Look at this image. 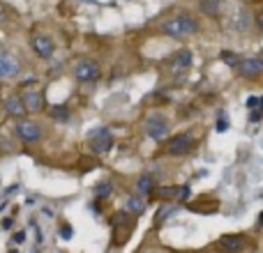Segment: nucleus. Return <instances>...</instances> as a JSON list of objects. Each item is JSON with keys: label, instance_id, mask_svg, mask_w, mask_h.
<instances>
[{"label": "nucleus", "instance_id": "28", "mask_svg": "<svg viewBox=\"0 0 263 253\" xmlns=\"http://www.w3.org/2000/svg\"><path fill=\"white\" fill-rule=\"evenodd\" d=\"M5 16H7V7H5V5L0 3V23L5 21Z\"/></svg>", "mask_w": 263, "mask_h": 253}, {"label": "nucleus", "instance_id": "2", "mask_svg": "<svg viewBox=\"0 0 263 253\" xmlns=\"http://www.w3.org/2000/svg\"><path fill=\"white\" fill-rule=\"evenodd\" d=\"M168 131H171V124H168V120L164 118L162 113H150L148 118H145V134L153 140L166 138Z\"/></svg>", "mask_w": 263, "mask_h": 253}, {"label": "nucleus", "instance_id": "23", "mask_svg": "<svg viewBox=\"0 0 263 253\" xmlns=\"http://www.w3.org/2000/svg\"><path fill=\"white\" fill-rule=\"evenodd\" d=\"M261 104H263V101H261V97H250V99H247V106H250L252 111H256Z\"/></svg>", "mask_w": 263, "mask_h": 253}, {"label": "nucleus", "instance_id": "21", "mask_svg": "<svg viewBox=\"0 0 263 253\" xmlns=\"http://www.w3.org/2000/svg\"><path fill=\"white\" fill-rule=\"evenodd\" d=\"M215 129H217L219 134H224V131L229 129V118L224 113H219V120H217V126H215Z\"/></svg>", "mask_w": 263, "mask_h": 253}, {"label": "nucleus", "instance_id": "19", "mask_svg": "<svg viewBox=\"0 0 263 253\" xmlns=\"http://www.w3.org/2000/svg\"><path fill=\"white\" fill-rule=\"evenodd\" d=\"M111 194V182H102V184L95 186V196L97 198H104V196Z\"/></svg>", "mask_w": 263, "mask_h": 253}, {"label": "nucleus", "instance_id": "5", "mask_svg": "<svg viewBox=\"0 0 263 253\" xmlns=\"http://www.w3.org/2000/svg\"><path fill=\"white\" fill-rule=\"evenodd\" d=\"M14 131H16V136L21 140H26V143H37V140L42 138V126L37 122H32V120H18Z\"/></svg>", "mask_w": 263, "mask_h": 253}, {"label": "nucleus", "instance_id": "24", "mask_svg": "<svg viewBox=\"0 0 263 253\" xmlns=\"http://www.w3.org/2000/svg\"><path fill=\"white\" fill-rule=\"evenodd\" d=\"M60 233H63V240H72V228H69L67 223H65V226L60 228Z\"/></svg>", "mask_w": 263, "mask_h": 253}, {"label": "nucleus", "instance_id": "25", "mask_svg": "<svg viewBox=\"0 0 263 253\" xmlns=\"http://www.w3.org/2000/svg\"><path fill=\"white\" fill-rule=\"evenodd\" d=\"M192 196V191H190V186H182V191H180V198L178 200H187Z\"/></svg>", "mask_w": 263, "mask_h": 253}, {"label": "nucleus", "instance_id": "10", "mask_svg": "<svg viewBox=\"0 0 263 253\" xmlns=\"http://www.w3.org/2000/svg\"><path fill=\"white\" fill-rule=\"evenodd\" d=\"M192 60H194V55H192V51H187V49L178 51V53L173 55V60H171V69H173V72H176V74L185 72V69H190V67H192Z\"/></svg>", "mask_w": 263, "mask_h": 253}, {"label": "nucleus", "instance_id": "12", "mask_svg": "<svg viewBox=\"0 0 263 253\" xmlns=\"http://www.w3.org/2000/svg\"><path fill=\"white\" fill-rule=\"evenodd\" d=\"M21 104L26 111H30V113H37V111H42V95L37 90H26L21 97Z\"/></svg>", "mask_w": 263, "mask_h": 253}, {"label": "nucleus", "instance_id": "27", "mask_svg": "<svg viewBox=\"0 0 263 253\" xmlns=\"http://www.w3.org/2000/svg\"><path fill=\"white\" fill-rule=\"evenodd\" d=\"M259 120H261V109L252 111V122H259Z\"/></svg>", "mask_w": 263, "mask_h": 253}, {"label": "nucleus", "instance_id": "13", "mask_svg": "<svg viewBox=\"0 0 263 253\" xmlns=\"http://www.w3.org/2000/svg\"><path fill=\"white\" fill-rule=\"evenodd\" d=\"M5 111H7L9 115H14V118H21L23 115V104H21V97H7L5 99Z\"/></svg>", "mask_w": 263, "mask_h": 253}, {"label": "nucleus", "instance_id": "7", "mask_svg": "<svg viewBox=\"0 0 263 253\" xmlns=\"http://www.w3.org/2000/svg\"><path fill=\"white\" fill-rule=\"evenodd\" d=\"M32 49H35V53L40 55V58L49 60L51 55H53L55 46H53V39H51L49 35H37L35 39H32Z\"/></svg>", "mask_w": 263, "mask_h": 253}, {"label": "nucleus", "instance_id": "14", "mask_svg": "<svg viewBox=\"0 0 263 253\" xmlns=\"http://www.w3.org/2000/svg\"><path fill=\"white\" fill-rule=\"evenodd\" d=\"M125 207H127V212H132V214H143L145 212V200L141 198V196H129L127 203H125Z\"/></svg>", "mask_w": 263, "mask_h": 253}, {"label": "nucleus", "instance_id": "3", "mask_svg": "<svg viewBox=\"0 0 263 253\" xmlns=\"http://www.w3.org/2000/svg\"><path fill=\"white\" fill-rule=\"evenodd\" d=\"M88 145H90V150L95 154H104L114 147V134L106 126H100V129H95L88 136Z\"/></svg>", "mask_w": 263, "mask_h": 253}, {"label": "nucleus", "instance_id": "11", "mask_svg": "<svg viewBox=\"0 0 263 253\" xmlns=\"http://www.w3.org/2000/svg\"><path fill=\"white\" fill-rule=\"evenodd\" d=\"M219 249L227 251V253H238L245 249V240L240 235H224L219 240Z\"/></svg>", "mask_w": 263, "mask_h": 253}, {"label": "nucleus", "instance_id": "18", "mask_svg": "<svg viewBox=\"0 0 263 253\" xmlns=\"http://www.w3.org/2000/svg\"><path fill=\"white\" fill-rule=\"evenodd\" d=\"M219 58H222V62H227L229 67H233V69L238 67V62H240V58H238L233 51H222V53H219Z\"/></svg>", "mask_w": 263, "mask_h": 253}, {"label": "nucleus", "instance_id": "20", "mask_svg": "<svg viewBox=\"0 0 263 253\" xmlns=\"http://www.w3.org/2000/svg\"><path fill=\"white\" fill-rule=\"evenodd\" d=\"M51 115H53L55 120H67V109H65V106H55L53 111H51Z\"/></svg>", "mask_w": 263, "mask_h": 253}, {"label": "nucleus", "instance_id": "17", "mask_svg": "<svg viewBox=\"0 0 263 253\" xmlns=\"http://www.w3.org/2000/svg\"><path fill=\"white\" fill-rule=\"evenodd\" d=\"M201 12L208 16H217L219 14V3L217 0H201Z\"/></svg>", "mask_w": 263, "mask_h": 253}, {"label": "nucleus", "instance_id": "16", "mask_svg": "<svg viewBox=\"0 0 263 253\" xmlns=\"http://www.w3.org/2000/svg\"><path fill=\"white\" fill-rule=\"evenodd\" d=\"M250 26H252V16H250V12L247 9H240L238 12V21H236V30H250Z\"/></svg>", "mask_w": 263, "mask_h": 253}, {"label": "nucleus", "instance_id": "22", "mask_svg": "<svg viewBox=\"0 0 263 253\" xmlns=\"http://www.w3.org/2000/svg\"><path fill=\"white\" fill-rule=\"evenodd\" d=\"M173 194H176V189H171V186H164V189H159V191H157V196H159V198H162V200L171 198Z\"/></svg>", "mask_w": 263, "mask_h": 253}, {"label": "nucleus", "instance_id": "29", "mask_svg": "<svg viewBox=\"0 0 263 253\" xmlns=\"http://www.w3.org/2000/svg\"><path fill=\"white\" fill-rule=\"evenodd\" d=\"M14 226V221H12V219H3V228H5V230H9V228H12Z\"/></svg>", "mask_w": 263, "mask_h": 253}, {"label": "nucleus", "instance_id": "9", "mask_svg": "<svg viewBox=\"0 0 263 253\" xmlns=\"http://www.w3.org/2000/svg\"><path fill=\"white\" fill-rule=\"evenodd\" d=\"M236 69H240L242 76L256 78V76H259V74L263 72V62H261L259 58H245V60H240V62H238Z\"/></svg>", "mask_w": 263, "mask_h": 253}, {"label": "nucleus", "instance_id": "4", "mask_svg": "<svg viewBox=\"0 0 263 253\" xmlns=\"http://www.w3.org/2000/svg\"><path fill=\"white\" fill-rule=\"evenodd\" d=\"M74 78L79 83H90V81H97L100 78V65L95 60H79L74 65Z\"/></svg>", "mask_w": 263, "mask_h": 253}, {"label": "nucleus", "instance_id": "6", "mask_svg": "<svg viewBox=\"0 0 263 253\" xmlns=\"http://www.w3.org/2000/svg\"><path fill=\"white\" fill-rule=\"evenodd\" d=\"M18 72H21V65L7 51H0V78L3 81H9V78H16Z\"/></svg>", "mask_w": 263, "mask_h": 253}, {"label": "nucleus", "instance_id": "26", "mask_svg": "<svg viewBox=\"0 0 263 253\" xmlns=\"http://www.w3.org/2000/svg\"><path fill=\"white\" fill-rule=\"evenodd\" d=\"M14 242H16V244H23V242H26V233H14Z\"/></svg>", "mask_w": 263, "mask_h": 253}, {"label": "nucleus", "instance_id": "1", "mask_svg": "<svg viewBox=\"0 0 263 253\" xmlns=\"http://www.w3.org/2000/svg\"><path fill=\"white\" fill-rule=\"evenodd\" d=\"M162 32L168 37H176V39H185V37L199 32V21L190 14H178L162 23Z\"/></svg>", "mask_w": 263, "mask_h": 253}, {"label": "nucleus", "instance_id": "8", "mask_svg": "<svg viewBox=\"0 0 263 253\" xmlns=\"http://www.w3.org/2000/svg\"><path fill=\"white\" fill-rule=\"evenodd\" d=\"M194 147V138L187 134H178L171 138V143H168V152L171 154H187L190 150Z\"/></svg>", "mask_w": 263, "mask_h": 253}, {"label": "nucleus", "instance_id": "15", "mask_svg": "<svg viewBox=\"0 0 263 253\" xmlns=\"http://www.w3.org/2000/svg\"><path fill=\"white\" fill-rule=\"evenodd\" d=\"M153 184H155V177L148 175V173H143V175L139 177V182H136V189H139V194H150V191H153Z\"/></svg>", "mask_w": 263, "mask_h": 253}]
</instances>
